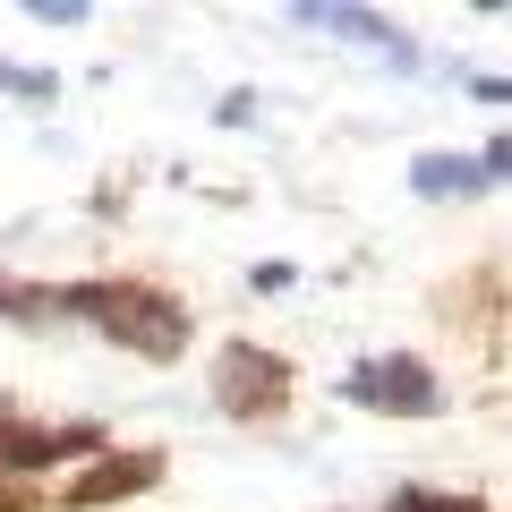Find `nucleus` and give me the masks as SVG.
<instances>
[{
    "label": "nucleus",
    "mask_w": 512,
    "mask_h": 512,
    "mask_svg": "<svg viewBox=\"0 0 512 512\" xmlns=\"http://www.w3.org/2000/svg\"><path fill=\"white\" fill-rule=\"evenodd\" d=\"M52 316H94L111 342L146 350V359H180L188 350V316L163 291H146V282H77V291H52Z\"/></svg>",
    "instance_id": "1"
},
{
    "label": "nucleus",
    "mask_w": 512,
    "mask_h": 512,
    "mask_svg": "<svg viewBox=\"0 0 512 512\" xmlns=\"http://www.w3.org/2000/svg\"><path fill=\"white\" fill-rule=\"evenodd\" d=\"M214 402L231 410V419H274V410L291 402V367H282L274 350H256V342H231L214 359Z\"/></svg>",
    "instance_id": "2"
},
{
    "label": "nucleus",
    "mask_w": 512,
    "mask_h": 512,
    "mask_svg": "<svg viewBox=\"0 0 512 512\" xmlns=\"http://www.w3.org/2000/svg\"><path fill=\"white\" fill-rule=\"evenodd\" d=\"M342 393L359 410H393V419H436V410H444L436 376H427L419 359H367V367H350V376H342Z\"/></svg>",
    "instance_id": "3"
},
{
    "label": "nucleus",
    "mask_w": 512,
    "mask_h": 512,
    "mask_svg": "<svg viewBox=\"0 0 512 512\" xmlns=\"http://www.w3.org/2000/svg\"><path fill=\"white\" fill-rule=\"evenodd\" d=\"M154 478H163V453H111V461H94L86 478H69L60 504H69V512H94V504H120V495H146Z\"/></svg>",
    "instance_id": "4"
},
{
    "label": "nucleus",
    "mask_w": 512,
    "mask_h": 512,
    "mask_svg": "<svg viewBox=\"0 0 512 512\" xmlns=\"http://www.w3.org/2000/svg\"><path fill=\"white\" fill-rule=\"evenodd\" d=\"M94 444H103V427H0V470H52Z\"/></svg>",
    "instance_id": "5"
},
{
    "label": "nucleus",
    "mask_w": 512,
    "mask_h": 512,
    "mask_svg": "<svg viewBox=\"0 0 512 512\" xmlns=\"http://www.w3.org/2000/svg\"><path fill=\"white\" fill-rule=\"evenodd\" d=\"M299 26H333V35H359V43H376V52H393V69H419L410 35H393V26L367 18V9H299Z\"/></svg>",
    "instance_id": "6"
},
{
    "label": "nucleus",
    "mask_w": 512,
    "mask_h": 512,
    "mask_svg": "<svg viewBox=\"0 0 512 512\" xmlns=\"http://www.w3.org/2000/svg\"><path fill=\"white\" fill-rule=\"evenodd\" d=\"M410 188H419V197H478V163L470 154H419V163H410Z\"/></svg>",
    "instance_id": "7"
},
{
    "label": "nucleus",
    "mask_w": 512,
    "mask_h": 512,
    "mask_svg": "<svg viewBox=\"0 0 512 512\" xmlns=\"http://www.w3.org/2000/svg\"><path fill=\"white\" fill-rule=\"evenodd\" d=\"M393 512H487L478 495H427V487H402L393 495Z\"/></svg>",
    "instance_id": "8"
},
{
    "label": "nucleus",
    "mask_w": 512,
    "mask_h": 512,
    "mask_svg": "<svg viewBox=\"0 0 512 512\" xmlns=\"http://www.w3.org/2000/svg\"><path fill=\"white\" fill-rule=\"evenodd\" d=\"M43 26H86V0H35Z\"/></svg>",
    "instance_id": "9"
},
{
    "label": "nucleus",
    "mask_w": 512,
    "mask_h": 512,
    "mask_svg": "<svg viewBox=\"0 0 512 512\" xmlns=\"http://www.w3.org/2000/svg\"><path fill=\"white\" fill-rule=\"evenodd\" d=\"M0 86H9V94H52V77H35V69H0Z\"/></svg>",
    "instance_id": "10"
}]
</instances>
